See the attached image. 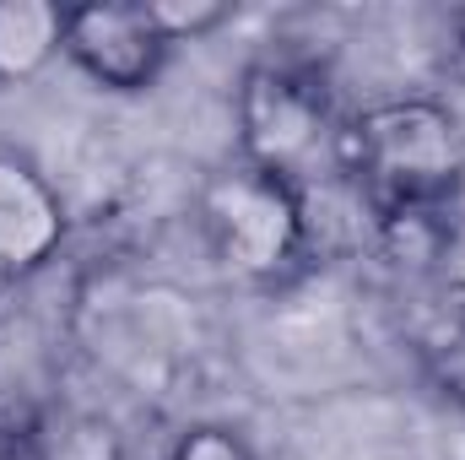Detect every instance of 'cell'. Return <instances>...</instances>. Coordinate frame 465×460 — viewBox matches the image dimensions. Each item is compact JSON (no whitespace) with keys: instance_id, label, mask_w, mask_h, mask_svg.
Instances as JSON below:
<instances>
[{"instance_id":"1","label":"cell","mask_w":465,"mask_h":460,"mask_svg":"<svg viewBox=\"0 0 465 460\" xmlns=\"http://www.w3.org/2000/svg\"><path fill=\"white\" fill-rule=\"evenodd\" d=\"M336 163L373 223L444 217L465 185V119L433 93L379 98L341 119Z\"/></svg>"},{"instance_id":"2","label":"cell","mask_w":465,"mask_h":460,"mask_svg":"<svg viewBox=\"0 0 465 460\" xmlns=\"http://www.w3.org/2000/svg\"><path fill=\"white\" fill-rule=\"evenodd\" d=\"M195 223H201L212 260L243 287H282L309 260L303 190L238 157L206 174L195 195Z\"/></svg>"},{"instance_id":"3","label":"cell","mask_w":465,"mask_h":460,"mask_svg":"<svg viewBox=\"0 0 465 460\" xmlns=\"http://www.w3.org/2000/svg\"><path fill=\"white\" fill-rule=\"evenodd\" d=\"M238 163L303 179L325 152L336 157L341 119L331 104V82L303 60H249L232 93Z\"/></svg>"},{"instance_id":"4","label":"cell","mask_w":465,"mask_h":460,"mask_svg":"<svg viewBox=\"0 0 465 460\" xmlns=\"http://www.w3.org/2000/svg\"><path fill=\"white\" fill-rule=\"evenodd\" d=\"M168 55L173 44L163 38L146 0H93L65 11V60L104 93H146L163 76Z\"/></svg>"},{"instance_id":"5","label":"cell","mask_w":465,"mask_h":460,"mask_svg":"<svg viewBox=\"0 0 465 460\" xmlns=\"http://www.w3.org/2000/svg\"><path fill=\"white\" fill-rule=\"evenodd\" d=\"M65 244V201L49 185V174L16 152L0 146V282L44 271Z\"/></svg>"},{"instance_id":"6","label":"cell","mask_w":465,"mask_h":460,"mask_svg":"<svg viewBox=\"0 0 465 460\" xmlns=\"http://www.w3.org/2000/svg\"><path fill=\"white\" fill-rule=\"evenodd\" d=\"M65 55V5L0 0V87L38 82Z\"/></svg>"},{"instance_id":"7","label":"cell","mask_w":465,"mask_h":460,"mask_svg":"<svg viewBox=\"0 0 465 460\" xmlns=\"http://www.w3.org/2000/svg\"><path fill=\"white\" fill-rule=\"evenodd\" d=\"M422 363H428V385L439 390V401L465 412V304L433 331V342L422 346Z\"/></svg>"},{"instance_id":"8","label":"cell","mask_w":465,"mask_h":460,"mask_svg":"<svg viewBox=\"0 0 465 460\" xmlns=\"http://www.w3.org/2000/svg\"><path fill=\"white\" fill-rule=\"evenodd\" d=\"M27 460H119V450L109 439V428H98L87 417H71L60 428H44V434L33 428Z\"/></svg>"},{"instance_id":"9","label":"cell","mask_w":465,"mask_h":460,"mask_svg":"<svg viewBox=\"0 0 465 460\" xmlns=\"http://www.w3.org/2000/svg\"><path fill=\"white\" fill-rule=\"evenodd\" d=\"M163 38L168 44H195V38H212L217 27L232 22V5L228 0H146Z\"/></svg>"},{"instance_id":"10","label":"cell","mask_w":465,"mask_h":460,"mask_svg":"<svg viewBox=\"0 0 465 460\" xmlns=\"http://www.w3.org/2000/svg\"><path fill=\"white\" fill-rule=\"evenodd\" d=\"M163 460H260V455L228 423H190L184 434H173V445H168Z\"/></svg>"}]
</instances>
